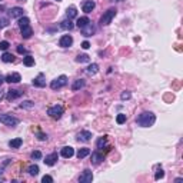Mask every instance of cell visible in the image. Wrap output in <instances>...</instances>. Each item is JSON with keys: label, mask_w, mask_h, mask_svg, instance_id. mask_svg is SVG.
<instances>
[{"label": "cell", "mask_w": 183, "mask_h": 183, "mask_svg": "<svg viewBox=\"0 0 183 183\" xmlns=\"http://www.w3.org/2000/svg\"><path fill=\"white\" fill-rule=\"evenodd\" d=\"M2 99H3V93H2V92H0V100H2Z\"/></svg>", "instance_id": "obj_45"}, {"label": "cell", "mask_w": 183, "mask_h": 183, "mask_svg": "<svg viewBox=\"0 0 183 183\" xmlns=\"http://www.w3.org/2000/svg\"><path fill=\"white\" fill-rule=\"evenodd\" d=\"M67 85V77H66L65 75L59 76L57 79H54V80H52L50 83V87L53 89V90H57V89H62L63 86Z\"/></svg>", "instance_id": "obj_5"}, {"label": "cell", "mask_w": 183, "mask_h": 183, "mask_svg": "<svg viewBox=\"0 0 183 183\" xmlns=\"http://www.w3.org/2000/svg\"><path fill=\"white\" fill-rule=\"evenodd\" d=\"M0 122L4 123L6 126H10V127H14V126L19 125V119H16L12 115H0Z\"/></svg>", "instance_id": "obj_4"}, {"label": "cell", "mask_w": 183, "mask_h": 183, "mask_svg": "<svg viewBox=\"0 0 183 183\" xmlns=\"http://www.w3.org/2000/svg\"><path fill=\"white\" fill-rule=\"evenodd\" d=\"M32 159H33V160H39V159H42V153L39 152V150L33 152V153H32Z\"/></svg>", "instance_id": "obj_35"}, {"label": "cell", "mask_w": 183, "mask_h": 183, "mask_svg": "<svg viewBox=\"0 0 183 183\" xmlns=\"http://www.w3.org/2000/svg\"><path fill=\"white\" fill-rule=\"evenodd\" d=\"M23 63H24V66L30 67V66L34 65V57H32V56H26V57L23 59Z\"/></svg>", "instance_id": "obj_30"}, {"label": "cell", "mask_w": 183, "mask_h": 183, "mask_svg": "<svg viewBox=\"0 0 183 183\" xmlns=\"http://www.w3.org/2000/svg\"><path fill=\"white\" fill-rule=\"evenodd\" d=\"M47 115L53 119H60L63 115V106L62 105H54L47 109Z\"/></svg>", "instance_id": "obj_3"}, {"label": "cell", "mask_w": 183, "mask_h": 183, "mask_svg": "<svg viewBox=\"0 0 183 183\" xmlns=\"http://www.w3.org/2000/svg\"><path fill=\"white\" fill-rule=\"evenodd\" d=\"M57 153L56 152H53V153H50V155H47V156H46V159H44V163H46V165H47V166H53L54 163L57 162Z\"/></svg>", "instance_id": "obj_13"}, {"label": "cell", "mask_w": 183, "mask_h": 183, "mask_svg": "<svg viewBox=\"0 0 183 183\" xmlns=\"http://www.w3.org/2000/svg\"><path fill=\"white\" fill-rule=\"evenodd\" d=\"M37 137H39V140H46L47 139V135H44V133H39Z\"/></svg>", "instance_id": "obj_40"}, {"label": "cell", "mask_w": 183, "mask_h": 183, "mask_svg": "<svg viewBox=\"0 0 183 183\" xmlns=\"http://www.w3.org/2000/svg\"><path fill=\"white\" fill-rule=\"evenodd\" d=\"M182 180H183V179H182V177H177V179H176V180H175V182H176V183H179V182H182Z\"/></svg>", "instance_id": "obj_44"}, {"label": "cell", "mask_w": 183, "mask_h": 183, "mask_svg": "<svg viewBox=\"0 0 183 183\" xmlns=\"http://www.w3.org/2000/svg\"><path fill=\"white\" fill-rule=\"evenodd\" d=\"M20 107H22V109H33V107H34V103L30 102V100H26V102H23V103L20 105Z\"/></svg>", "instance_id": "obj_32"}, {"label": "cell", "mask_w": 183, "mask_h": 183, "mask_svg": "<svg viewBox=\"0 0 183 183\" xmlns=\"http://www.w3.org/2000/svg\"><path fill=\"white\" fill-rule=\"evenodd\" d=\"M22 80V76L19 73H10L4 77V82H9V83H19Z\"/></svg>", "instance_id": "obj_12"}, {"label": "cell", "mask_w": 183, "mask_h": 183, "mask_svg": "<svg viewBox=\"0 0 183 183\" xmlns=\"http://www.w3.org/2000/svg\"><path fill=\"white\" fill-rule=\"evenodd\" d=\"M22 143H23V140H22L20 137H16V139H13V140L9 142V146H10L12 149H19V147L22 146Z\"/></svg>", "instance_id": "obj_21"}, {"label": "cell", "mask_w": 183, "mask_h": 183, "mask_svg": "<svg viewBox=\"0 0 183 183\" xmlns=\"http://www.w3.org/2000/svg\"><path fill=\"white\" fill-rule=\"evenodd\" d=\"M66 16H67V19H75L76 16H77V10H76V7L75 6H70L67 7V10H66Z\"/></svg>", "instance_id": "obj_19"}, {"label": "cell", "mask_w": 183, "mask_h": 183, "mask_svg": "<svg viewBox=\"0 0 183 183\" xmlns=\"http://www.w3.org/2000/svg\"><path fill=\"white\" fill-rule=\"evenodd\" d=\"M97 70H99V66L96 65V63H92L90 66H89L87 67V75H96V73H97Z\"/></svg>", "instance_id": "obj_28"}, {"label": "cell", "mask_w": 183, "mask_h": 183, "mask_svg": "<svg viewBox=\"0 0 183 183\" xmlns=\"http://www.w3.org/2000/svg\"><path fill=\"white\" fill-rule=\"evenodd\" d=\"M85 87V80L83 79H79V80H76L75 83H73V86H72V89L73 90H79V89Z\"/></svg>", "instance_id": "obj_26"}, {"label": "cell", "mask_w": 183, "mask_h": 183, "mask_svg": "<svg viewBox=\"0 0 183 183\" xmlns=\"http://www.w3.org/2000/svg\"><path fill=\"white\" fill-rule=\"evenodd\" d=\"M89 22H90V20H89V17L83 16V17H80V19H77V23H76V24H77L79 29H82V27H85Z\"/></svg>", "instance_id": "obj_24"}, {"label": "cell", "mask_w": 183, "mask_h": 183, "mask_svg": "<svg viewBox=\"0 0 183 183\" xmlns=\"http://www.w3.org/2000/svg\"><path fill=\"white\" fill-rule=\"evenodd\" d=\"M60 27H62V29H65V30H72V29L75 27V24L72 23L70 19H66V20H63L60 23Z\"/></svg>", "instance_id": "obj_20"}, {"label": "cell", "mask_w": 183, "mask_h": 183, "mask_svg": "<svg viewBox=\"0 0 183 183\" xmlns=\"http://www.w3.org/2000/svg\"><path fill=\"white\" fill-rule=\"evenodd\" d=\"M56 2H62V0H56Z\"/></svg>", "instance_id": "obj_48"}, {"label": "cell", "mask_w": 183, "mask_h": 183, "mask_svg": "<svg viewBox=\"0 0 183 183\" xmlns=\"http://www.w3.org/2000/svg\"><path fill=\"white\" fill-rule=\"evenodd\" d=\"M80 30H82V34H83V36H86V37H90L92 34L95 33V26H93V23H92V22H89V23L86 24L85 27H82Z\"/></svg>", "instance_id": "obj_8"}, {"label": "cell", "mask_w": 183, "mask_h": 183, "mask_svg": "<svg viewBox=\"0 0 183 183\" xmlns=\"http://www.w3.org/2000/svg\"><path fill=\"white\" fill-rule=\"evenodd\" d=\"M9 26V19L7 17H0V29H4V27Z\"/></svg>", "instance_id": "obj_33"}, {"label": "cell", "mask_w": 183, "mask_h": 183, "mask_svg": "<svg viewBox=\"0 0 183 183\" xmlns=\"http://www.w3.org/2000/svg\"><path fill=\"white\" fill-rule=\"evenodd\" d=\"M113 2H123V0H113Z\"/></svg>", "instance_id": "obj_47"}, {"label": "cell", "mask_w": 183, "mask_h": 183, "mask_svg": "<svg viewBox=\"0 0 183 183\" xmlns=\"http://www.w3.org/2000/svg\"><path fill=\"white\" fill-rule=\"evenodd\" d=\"M29 24H30L29 17H20L19 19V27H24V26H29Z\"/></svg>", "instance_id": "obj_31"}, {"label": "cell", "mask_w": 183, "mask_h": 183, "mask_svg": "<svg viewBox=\"0 0 183 183\" xmlns=\"http://www.w3.org/2000/svg\"><path fill=\"white\" fill-rule=\"evenodd\" d=\"M2 60H3L4 63H12V62H14V56L10 53H3L2 54Z\"/></svg>", "instance_id": "obj_25"}, {"label": "cell", "mask_w": 183, "mask_h": 183, "mask_svg": "<svg viewBox=\"0 0 183 183\" xmlns=\"http://www.w3.org/2000/svg\"><path fill=\"white\" fill-rule=\"evenodd\" d=\"M116 122H117L119 125H123V123L126 122V115H122V113H120V115H117V117H116Z\"/></svg>", "instance_id": "obj_34"}, {"label": "cell", "mask_w": 183, "mask_h": 183, "mask_svg": "<svg viewBox=\"0 0 183 183\" xmlns=\"http://www.w3.org/2000/svg\"><path fill=\"white\" fill-rule=\"evenodd\" d=\"M76 62H77V63H89V62H90V57H89L87 54H79L77 57H76Z\"/></svg>", "instance_id": "obj_27"}, {"label": "cell", "mask_w": 183, "mask_h": 183, "mask_svg": "<svg viewBox=\"0 0 183 183\" xmlns=\"http://www.w3.org/2000/svg\"><path fill=\"white\" fill-rule=\"evenodd\" d=\"M42 182H43V183H52V182H53V177L49 176V175H46V176H43Z\"/></svg>", "instance_id": "obj_38"}, {"label": "cell", "mask_w": 183, "mask_h": 183, "mask_svg": "<svg viewBox=\"0 0 183 183\" xmlns=\"http://www.w3.org/2000/svg\"><path fill=\"white\" fill-rule=\"evenodd\" d=\"M33 85L36 86V87H44V86H46V80H44V75H39L37 77L34 79L33 80Z\"/></svg>", "instance_id": "obj_17"}, {"label": "cell", "mask_w": 183, "mask_h": 183, "mask_svg": "<svg viewBox=\"0 0 183 183\" xmlns=\"http://www.w3.org/2000/svg\"><path fill=\"white\" fill-rule=\"evenodd\" d=\"M22 95H23V92L16 90V89H10V90H7V100H14V99L20 97Z\"/></svg>", "instance_id": "obj_14"}, {"label": "cell", "mask_w": 183, "mask_h": 183, "mask_svg": "<svg viewBox=\"0 0 183 183\" xmlns=\"http://www.w3.org/2000/svg\"><path fill=\"white\" fill-rule=\"evenodd\" d=\"M106 143H107V137H106V136H103V137H100V139L97 140L96 146H97V149H103V147L106 146Z\"/></svg>", "instance_id": "obj_29"}, {"label": "cell", "mask_w": 183, "mask_h": 183, "mask_svg": "<svg viewBox=\"0 0 183 183\" xmlns=\"http://www.w3.org/2000/svg\"><path fill=\"white\" fill-rule=\"evenodd\" d=\"M163 176H165V172H163V170L160 169V170H157V173H156V176H155V179L159 180V179H162Z\"/></svg>", "instance_id": "obj_39"}, {"label": "cell", "mask_w": 183, "mask_h": 183, "mask_svg": "<svg viewBox=\"0 0 183 183\" xmlns=\"http://www.w3.org/2000/svg\"><path fill=\"white\" fill-rule=\"evenodd\" d=\"M95 7H96V3L93 0H86V2H83V4H82V10L85 12V13H90Z\"/></svg>", "instance_id": "obj_9"}, {"label": "cell", "mask_w": 183, "mask_h": 183, "mask_svg": "<svg viewBox=\"0 0 183 183\" xmlns=\"http://www.w3.org/2000/svg\"><path fill=\"white\" fill-rule=\"evenodd\" d=\"M27 172H29V175H30V176H37V175H39V166H37V165H32V166H29Z\"/></svg>", "instance_id": "obj_23"}, {"label": "cell", "mask_w": 183, "mask_h": 183, "mask_svg": "<svg viewBox=\"0 0 183 183\" xmlns=\"http://www.w3.org/2000/svg\"><path fill=\"white\" fill-rule=\"evenodd\" d=\"M82 47L85 49V50H87V49L90 47V43H89V42H83V43H82Z\"/></svg>", "instance_id": "obj_41"}, {"label": "cell", "mask_w": 183, "mask_h": 183, "mask_svg": "<svg viewBox=\"0 0 183 183\" xmlns=\"http://www.w3.org/2000/svg\"><path fill=\"white\" fill-rule=\"evenodd\" d=\"M89 155H90V149H87V147H83V149L77 150V157L79 159H85V157L89 156Z\"/></svg>", "instance_id": "obj_22"}, {"label": "cell", "mask_w": 183, "mask_h": 183, "mask_svg": "<svg viewBox=\"0 0 183 183\" xmlns=\"http://www.w3.org/2000/svg\"><path fill=\"white\" fill-rule=\"evenodd\" d=\"M92 180H93V173L89 169H85L83 173L80 175V177H79V182L80 183H90Z\"/></svg>", "instance_id": "obj_7"}, {"label": "cell", "mask_w": 183, "mask_h": 183, "mask_svg": "<svg viewBox=\"0 0 183 183\" xmlns=\"http://www.w3.org/2000/svg\"><path fill=\"white\" fill-rule=\"evenodd\" d=\"M72 44H73V37H72L70 34L62 36L60 40H59V46H60V47H70Z\"/></svg>", "instance_id": "obj_6"}, {"label": "cell", "mask_w": 183, "mask_h": 183, "mask_svg": "<svg viewBox=\"0 0 183 183\" xmlns=\"http://www.w3.org/2000/svg\"><path fill=\"white\" fill-rule=\"evenodd\" d=\"M9 14H10L12 19H20V17H23V9L22 7H12Z\"/></svg>", "instance_id": "obj_10"}, {"label": "cell", "mask_w": 183, "mask_h": 183, "mask_svg": "<svg viewBox=\"0 0 183 183\" xmlns=\"http://www.w3.org/2000/svg\"><path fill=\"white\" fill-rule=\"evenodd\" d=\"M90 139H92V133L89 132V130H83V132H80L77 135L79 142H89Z\"/></svg>", "instance_id": "obj_15"}, {"label": "cell", "mask_w": 183, "mask_h": 183, "mask_svg": "<svg viewBox=\"0 0 183 183\" xmlns=\"http://www.w3.org/2000/svg\"><path fill=\"white\" fill-rule=\"evenodd\" d=\"M9 46H10V44H9V42H6V40L0 42V49H2V50H7V49H9Z\"/></svg>", "instance_id": "obj_36"}, {"label": "cell", "mask_w": 183, "mask_h": 183, "mask_svg": "<svg viewBox=\"0 0 183 183\" xmlns=\"http://www.w3.org/2000/svg\"><path fill=\"white\" fill-rule=\"evenodd\" d=\"M120 99H122V100H127V99H130V92H123L122 95H120Z\"/></svg>", "instance_id": "obj_37"}, {"label": "cell", "mask_w": 183, "mask_h": 183, "mask_svg": "<svg viewBox=\"0 0 183 183\" xmlns=\"http://www.w3.org/2000/svg\"><path fill=\"white\" fill-rule=\"evenodd\" d=\"M17 52H19V53H26V49H24L22 44H19V46H17Z\"/></svg>", "instance_id": "obj_42"}, {"label": "cell", "mask_w": 183, "mask_h": 183, "mask_svg": "<svg viewBox=\"0 0 183 183\" xmlns=\"http://www.w3.org/2000/svg\"><path fill=\"white\" fill-rule=\"evenodd\" d=\"M60 155H62L63 157H65V159H70V157L73 156V155H75V149H73L72 146H65V147L62 149Z\"/></svg>", "instance_id": "obj_11"}, {"label": "cell", "mask_w": 183, "mask_h": 183, "mask_svg": "<svg viewBox=\"0 0 183 183\" xmlns=\"http://www.w3.org/2000/svg\"><path fill=\"white\" fill-rule=\"evenodd\" d=\"M136 122H137V125L140 127H150V126H153L155 122H156V116L153 115L152 112H143L137 116Z\"/></svg>", "instance_id": "obj_1"}, {"label": "cell", "mask_w": 183, "mask_h": 183, "mask_svg": "<svg viewBox=\"0 0 183 183\" xmlns=\"http://www.w3.org/2000/svg\"><path fill=\"white\" fill-rule=\"evenodd\" d=\"M20 32H22L23 39H30L32 34H33V29L30 27V24H29V26H24V27H20Z\"/></svg>", "instance_id": "obj_16"}, {"label": "cell", "mask_w": 183, "mask_h": 183, "mask_svg": "<svg viewBox=\"0 0 183 183\" xmlns=\"http://www.w3.org/2000/svg\"><path fill=\"white\" fill-rule=\"evenodd\" d=\"M102 162H103V155H100L99 152L92 153V163L93 165H100Z\"/></svg>", "instance_id": "obj_18"}, {"label": "cell", "mask_w": 183, "mask_h": 183, "mask_svg": "<svg viewBox=\"0 0 183 183\" xmlns=\"http://www.w3.org/2000/svg\"><path fill=\"white\" fill-rule=\"evenodd\" d=\"M116 9L115 7H110V9H107V10L103 13V16L100 17V24L102 26H107V24H110L112 23V20H113V17L116 16Z\"/></svg>", "instance_id": "obj_2"}, {"label": "cell", "mask_w": 183, "mask_h": 183, "mask_svg": "<svg viewBox=\"0 0 183 183\" xmlns=\"http://www.w3.org/2000/svg\"><path fill=\"white\" fill-rule=\"evenodd\" d=\"M2 173H3V169H0V176H2Z\"/></svg>", "instance_id": "obj_46"}, {"label": "cell", "mask_w": 183, "mask_h": 183, "mask_svg": "<svg viewBox=\"0 0 183 183\" xmlns=\"http://www.w3.org/2000/svg\"><path fill=\"white\" fill-rule=\"evenodd\" d=\"M3 82H4V77H3V76H0V86L3 85Z\"/></svg>", "instance_id": "obj_43"}]
</instances>
